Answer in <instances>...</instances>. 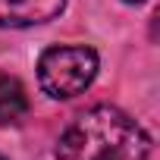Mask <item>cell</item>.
Returning <instances> with one entry per match:
<instances>
[{
    "mask_svg": "<svg viewBox=\"0 0 160 160\" xmlns=\"http://www.w3.org/2000/svg\"><path fill=\"white\" fill-rule=\"evenodd\" d=\"M28 113V98L19 78L0 75V126H16Z\"/></svg>",
    "mask_w": 160,
    "mask_h": 160,
    "instance_id": "obj_4",
    "label": "cell"
},
{
    "mask_svg": "<svg viewBox=\"0 0 160 160\" xmlns=\"http://www.w3.org/2000/svg\"><path fill=\"white\" fill-rule=\"evenodd\" d=\"M151 138L116 107H91L57 141V160H144Z\"/></svg>",
    "mask_w": 160,
    "mask_h": 160,
    "instance_id": "obj_1",
    "label": "cell"
},
{
    "mask_svg": "<svg viewBox=\"0 0 160 160\" xmlns=\"http://www.w3.org/2000/svg\"><path fill=\"white\" fill-rule=\"evenodd\" d=\"M126 3H141V0H126Z\"/></svg>",
    "mask_w": 160,
    "mask_h": 160,
    "instance_id": "obj_5",
    "label": "cell"
},
{
    "mask_svg": "<svg viewBox=\"0 0 160 160\" xmlns=\"http://www.w3.org/2000/svg\"><path fill=\"white\" fill-rule=\"evenodd\" d=\"M0 160H3V157H0Z\"/></svg>",
    "mask_w": 160,
    "mask_h": 160,
    "instance_id": "obj_6",
    "label": "cell"
},
{
    "mask_svg": "<svg viewBox=\"0 0 160 160\" xmlns=\"http://www.w3.org/2000/svg\"><path fill=\"white\" fill-rule=\"evenodd\" d=\"M94 75L98 53L91 47H50L38 60V82L57 101L78 98L94 82Z\"/></svg>",
    "mask_w": 160,
    "mask_h": 160,
    "instance_id": "obj_2",
    "label": "cell"
},
{
    "mask_svg": "<svg viewBox=\"0 0 160 160\" xmlns=\"http://www.w3.org/2000/svg\"><path fill=\"white\" fill-rule=\"evenodd\" d=\"M66 0H0V28L41 25L60 16Z\"/></svg>",
    "mask_w": 160,
    "mask_h": 160,
    "instance_id": "obj_3",
    "label": "cell"
}]
</instances>
